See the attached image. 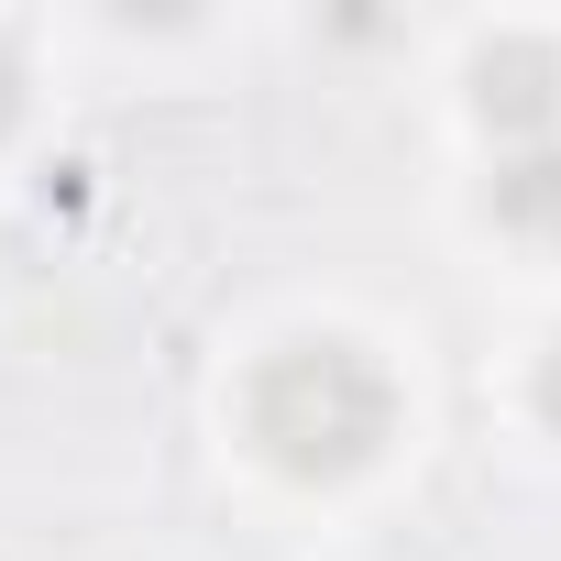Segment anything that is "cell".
Listing matches in <instances>:
<instances>
[{"instance_id":"3","label":"cell","mask_w":561,"mask_h":561,"mask_svg":"<svg viewBox=\"0 0 561 561\" xmlns=\"http://www.w3.org/2000/svg\"><path fill=\"white\" fill-rule=\"evenodd\" d=\"M495 220L506 231H528V242H561V144H517L506 165H495Z\"/></svg>"},{"instance_id":"5","label":"cell","mask_w":561,"mask_h":561,"mask_svg":"<svg viewBox=\"0 0 561 561\" xmlns=\"http://www.w3.org/2000/svg\"><path fill=\"white\" fill-rule=\"evenodd\" d=\"M12 111H23V56L0 45V133H12Z\"/></svg>"},{"instance_id":"2","label":"cell","mask_w":561,"mask_h":561,"mask_svg":"<svg viewBox=\"0 0 561 561\" xmlns=\"http://www.w3.org/2000/svg\"><path fill=\"white\" fill-rule=\"evenodd\" d=\"M473 111H484L495 133H517V144H550V122H561V56H550L539 34L484 45V56H473Z\"/></svg>"},{"instance_id":"4","label":"cell","mask_w":561,"mask_h":561,"mask_svg":"<svg viewBox=\"0 0 561 561\" xmlns=\"http://www.w3.org/2000/svg\"><path fill=\"white\" fill-rule=\"evenodd\" d=\"M539 419H550V430H561V342H550V353H539Z\"/></svg>"},{"instance_id":"1","label":"cell","mask_w":561,"mask_h":561,"mask_svg":"<svg viewBox=\"0 0 561 561\" xmlns=\"http://www.w3.org/2000/svg\"><path fill=\"white\" fill-rule=\"evenodd\" d=\"M386 430H397V386L353 342H287V353L253 375V440L287 462V473H309V484L364 473L386 451Z\"/></svg>"}]
</instances>
